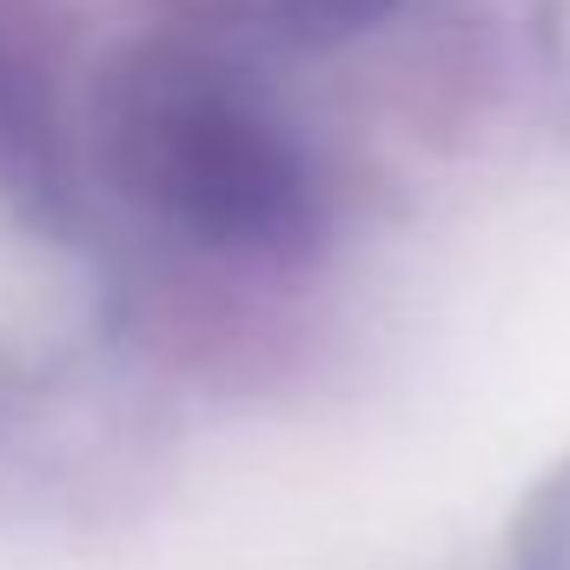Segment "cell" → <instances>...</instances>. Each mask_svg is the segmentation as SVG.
<instances>
[{
  "label": "cell",
  "instance_id": "obj_1",
  "mask_svg": "<svg viewBox=\"0 0 570 570\" xmlns=\"http://www.w3.org/2000/svg\"><path fill=\"white\" fill-rule=\"evenodd\" d=\"M114 140L127 179L206 246L259 253L312 226V173L292 140L186 53H153L120 80Z\"/></svg>",
  "mask_w": 570,
  "mask_h": 570
},
{
  "label": "cell",
  "instance_id": "obj_2",
  "mask_svg": "<svg viewBox=\"0 0 570 570\" xmlns=\"http://www.w3.org/2000/svg\"><path fill=\"white\" fill-rule=\"evenodd\" d=\"M385 7H392V0H279L285 27H292L298 40H345V33H358V27H372Z\"/></svg>",
  "mask_w": 570,
  "mask_h": 570
}]
</instances>
